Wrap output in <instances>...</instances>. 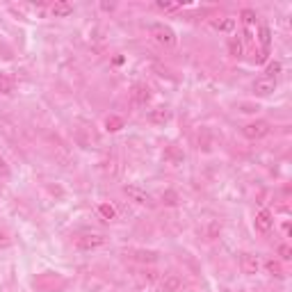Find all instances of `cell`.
Here are the masks:
<instances>
[{
	"mask_svg": "<svg viewBox=\"0 0 292 292\" xmlns=\"http://www.w3.org/2000/svg\"><path fill=\"white\" fill-rule=\"evenodd\" d=\"M254 226H256L258 233H270L272 231V226H274V217H272V212L267 210V208H262V210L256 215Z\"/></svg>",
	"mask_w": 292,
	"mask_h": 292,
	"instance_id": "cell-5",
	"label": "cell"
},
{
	"mask_svg": "<svg viewBox=\"0 0 292 292\" xmlns=\"http://www.w3.org/2000/svg\"><path fill=\"white\" fill-rule=\"evenodd\" d=\"M14 91V78H9L7 73H0V94L9 96Z\"/></svg>",
	"mask_w": 292,
	"mask_h": 292,
	"instance_id": "cell-16",
	"label": "cell"
},
{
	"mask_svg": "<svg viewBox=\"0 0 292 292\" xmlns=\"http://www.w3.org/2000/svg\"><path fill=\"white\" fill-rule=\"evenodd\" d=\"M7 247H12V237L0 231V249H7Z\"/></svg>",
	"mask_w": 292,
	"mask_h": 292,
	"instance_id": "cell-27",
	"label": "cell"
},
{
	"mask_svg": "<svg viewBox=\"0 0 292 292\" xmlns=\"http://www.w3.org/2000/svg\"><path fill=\"white\" fill-rule=\"evenodd\" d=\"M258 39H260V46H262V55L260 60H265L267 55H270V46H272V30L267 23H262L260 30H258Z\"/></svg>",
	"mask_w": 292,
	"mask_h": 292,
	"instance_id": "cell-9",
	"label": "cell"
},
{
	"mask_svg": "<svg viewBox=\"0 0 292 292\" xmlns=\"http://www.w3.org/2000/svg\"><path fill=\"white\" fill-rule=\"evenodd\" d=\"M240 267L247 276H254V274H258V270H260V262H258V258L254 254H242Z\"/></svg>",
	"mask_w": 292,
	"mask_h": 292,
	"instance_id": "cell-6",
	"label": "cell"
},
{
	"mask_svg": "<svg viewBox=\"0 0 292 292\" xmlns=\"http://www.w3.org/2000/svg\"><path fill=\"white\" fill-rule=\"evenodd\" d=\"M51 12H53V16H57V18L71 16V14H73V5H71V3H64V0H60V3L53 5Z\"/></svg>",
	"mask_w": 292,
	"mask_h": 292,
	"instance_id": "cell-14",
	"label": "cell"
},
{
	"mask_svg": "<svg viewBox=\"0 0 292 292\" xmlns=\"http://www.w3.org/2000/svg\"><path fill=\"white\" fill-rule=\"evenodd\" d=\"M133 258L135 260H139V262H155L160 258V254L158 251H153V249H135Z\"/></svg>",
	"mask_w": 292,
	"mask_h": 292,
	"instance_id": "cell-13",
	"label": "cell"
},
{
	"mask_svg": "<svg viewBox=\"0 0 292 292\" xmlns=\"http://www.w3.org/2000/svg\"><path fill=\"white\" fill-rule=\"evenodd\" d=\"M124 194L130 199V201L142 203V206H146V203H151V194L146 192V189L137 187V185H126V187H124Z\"/></svg>",
	"mask_w": 292,
	"mask_h": 292,
	"instance_id": "cell-4",
	"label": "cell"
},
{
	"mask_svg": "<svg viewBox=\"0 0 292 292\" xmlns=\"http://www.w3.org/2000/svg\"><path fill=\"white\" fill-rule=\"evenodd\" d=\"M103 245H105V235H101V233H85V235H80L76 240V247L80 251H94Z\"/></svg>",
	"mask_w": 292,
	"mask_h": 292,
	"instance_id": "cell-2",
	"label": "cell"
},
{
	"mask_svg": "<svg viewBox=\"0 0 292 292\" xmlns=\"http://www.w3.org/2000/svg\"><path fill=\"white\" fill-rule=\"evenodd\" d=\"M162 158L167 160V162H172V164H183V160H185V155H183V151L178 149V146H167V149H164V153H162Z\"/></svg>",
	"mask_w": 292,
	"mask_h": 292,
	"instance_id": "cell-11",
	"label": "cell"
},
{
	"mask_svg": "<svg viewBox=\"0 0 292 292\" xmlns=\"http://www.w3.org/2000/svg\"><path fill=\"white\" fill-rule=\"evenodd\" d=\"M265 267H267V272H270V274H274V276H281V274H283V272H281V265H279L276 260H267Z\"/></svg>",
	"mask_w": 292,
	"mask_h": 292,
	"instance_id": "cell-24",
	"label": "cell"
},
{
	"mask_svg": "<svg viewBox=\"0 0 292 292\" xmlns=\"http://www.w3.org/2000/svg\"><path fill=\"white\" fill-rule=\"evenodd\" d=\"M222 292H231V290H228V288H222Z\"/></svg>",
	"mask_w": 292,
	"mask_h": 292,
	"instance_id": "cell-31",
	"label": "cell"
},
{
	"mask_svg": "<svg viewBox=\"0 0 292 292\" xmlns=\"http://www.w3.org/2000/svg\"><path fill=\"white\" fill-rule=\"evenodd\" d=\"M169 119H172V112H169L167 108H155V110H151V112H149V121H151V124L164 126Z\"/></svg>",
	"mask_w": 292,
	"mask_h": 292,
	"instance_id": "cell-10",
	"label": "cell"
},
{
	"mask_svg": "<svg viewBox=\"0 0 292 292\" xmlns=\"http://www.w3.org/2000/svg\"><path fill=\"white\" fill-rule=\"evenodd\" d=\"M274 89H276V80H274V78H265V76H262V78H258V80L254 82V91L258 96H270Z\"/></svg>",
	"mask_w": 292,
	"mask_h": 292,
	"instance_id": "cell-7",
	"label": "cell"
},
{
	"mask_svg": "<svg viewBox=\"0 0 292 292\" xmlns=\"http://www.w3.org/2000/svg\"><path fill=\"white\" fill-rule=\"evenodd\" d=\"M155 7H158L160 12H178L181 5L178 3H162V0H160V3H155Z\"/></svg>",
	"mask_w": 292,
	"mask_h": 292,
	"instance_id": "cell-23",
	"label": "cell"
},
{
	"mask_svg": "<svg viewBox=\"0 0 292 292\" xmlns=\"http://www.w3.org/2000/svg\"><path fill=\"white\" fill-rule=\"evenodd\" d=\"M199 146H203V151H210L212 149V139H210V133L206 128L199 133Z\"/></svg>",
	"mask_w": 292,
	"mask_h": 292,
	"instance_id": "cell-21",
	"label": "cell"
},
{
	"mask_svg": "<svg viewBox=\"0 0 292 292\" xmlns=\"http://www.w3.org/2000/svg\"><path fill=\"white\" fill-rule=\"evenodd\" d=\"M0 176H9V164L3 155H0Z\"/></svg>",
	"mask_w": 292,
	"mask_h": 292,
	"instance_id": "cell-29",
	"label": "cell"
},
{
	"mask_svg": "<svg viewBox=\"0 0 292 292\" xmlns=\"http://www.w3.org/2000/svg\"><path fill=\"white\" fill-rule=\"evenodd\" d=\"M242 133H245L247 139H262L270 135V124L267 121H251V124H247L245 128H242Z\"/></svg>",
	"mask_w": 292,
	"mask_h": 292,
	"instance_id": "cell-3",
	"label": "cell"
},
{
	"mask_svg": "<svg viewBox=\"0 0 292 292\" xmlns=\"http://www.w3.org/2000/svg\"><path fill=\"white\" fill-rule=\"evenodd\" d=\"M99 215L105 219V222H112V219H116V210L114 206H110V203H101L99 206Z\"/></svg>",
	"mask_w": 292,
	"mask_h": 292,
	"instance_id": "cell-18",
	"label": "cell"
},
{
	"mask_svg": "<svg viewBox=\"0 0 292 292\" xmlns=\"http://www.w3.org/2000/svg\"><path fill=\"white\" fill-rule=\"evenodd\" d=\"M281 73V62H270V64H267V69H265V78H274L276 80V76H279Z\"/></svg>",
	"mask_w": 292,
	"mask_h": 292,
	"instance_id": "cell-22",
	"label": "cell"
},
{
	"mask_svg": "<svg viewBox=\"0 0 292 292\" xmlns=\"http://www.w3.org/2000/svg\"><path fill=\"white\" fill-rule=\"evenodd\" d=\"M130 96H133V103L142 108V105H146L151 101V89L146 85H135L133 91H130Z\"/></svg>",
	"mask_w": 292,
	"mask_h": 292,
	"instance_id": "cell-8",
	"label": "cell"
},
{
	"mask_svg": "<svg viewBox=\"0 0 292 292\" xmlns=\"http://www.w3.org/2000/svg\"><path fill=\"white\" fill-rule=\"evenodd\" d=\"M105 128H108L110 133H116V130H121V128H124V119H121V116L110 114L108 119H105Z\"/></svg>",
	"mask_w": 292,
	"mask_h": 292,
	"instance_id": "cell-17",
	"label": "cell"
},
{
	"mask_svg": "<svg viewBox=\"0 0 292 292\" xmlns=\"http://www.w3.org/2000/svg\"><path fill=\"white\" fill-rule=\"evenodd\" d=\"M240 16H242V21H245L247 26H251V23L256 21V14L251 12V9H242V14H240Z\"/></svg>",
	"mask_w": 292,
	"mask_h": 292,
	"instance_id": "cell-26",
	"label": "cell"
},
{
	"mask_svg": "<svg viewBox=\"0 0 292 292\" xmlns=\"http://www.w3.org/2000/svg\"><path fill=\"white\" fill-rule=\"evenodd\" d=\"M222 231V226H219L217 222H212L210 226H208V237H217V233Z\"/></svg>",
	"mask_w": 292,
	"mask_h": 292,
	"instance_id": "cell-28",
	"label": "cell"
},
{
	"mask_svg": "<svg viewBox=\"0 0 292 292\" xmlns=\"http://www.w3.org/2000/svg\"><path fill=\"white\" fill-rule=\"evenodd\" d=\"M181 285H183V281L176 274H167L162 279V283H160V288H162V292H178Z\"/></svg>",
	"mask_w": 292,
	"mask_h": 292,
	"instance_id": "cell-12",
	"label": "cell"
},
{
	"mask_svg": "<svg viewBox=\"0 0 292 292\" xmlns=\"http://www.w3.org/2000/svg\"><path fill=\"white\" fill-rule=\"evenodd\" d=\"M279 256H281V260H290L292 258V249H290V245H279Z\"/></svg>",
	"mask_w": 292,
	"mask_h": 292,
	"instance_id": "cell-25",
	"label": "cell"
},
{
	"mask_svg": "<svg viewBox=\"0 0 292 292\" xmlns=\"http://www.w3.org/2000/svg\"><path fill=\"white\" fill-rule=\"evenodd\" d=\"M242 51H245V48H242V41L237 37H231L228 39V53H231L233 57H242Z\"/></svg>",
	"mask_w": 292,
	"mask_h": 292,
	"instance_id": "cell-19",
	"label": "cell"
},
{
	"mask_svg": "<svg viewBox=\"0 0 292 292\" xmlns=\"http://www.w3.org/2000/svg\"><path fill=\"white\" fill-rule=\"evenodd\" d=\"M178 201H181V199H178V194L174 192V189H164L162 192V203L164 206H178Z\"/></svg>",
	"mask_w": 292,
	"mask_h": 292,
	"instance_id": "cell-20",
	"label": "cell"
},
{
	"mask_svg": "<svg viewBox=\"0 0 292 292\" xmlns=\"http://www.w3.org/2000/svg\"><path fill=\"white\" fill-rule=\"evenodd\" d=\"M149 32L160 46H167V48L176 46V32H174L169 26H164V23H151Z\"/></svg>",
	"mask_w": 292,
	"mask_h": 292,
	"instance_id": "cell-1",
	"label": "cell"
},
{
	"mask_svg": "<svg viewBox=\"0 0 292 292\" xmlns=\"http://www.w3.org/2000/svg\"><path fill=\"white\" fill-rule=\"evenodd\" d=\"M212 28L219 32H228V35H231V32L235 30V18H215Z\"/></svg>",
	"mask_w": 292,
	"mask_h": 292,
	"instance_id": "cell-15",
	"label": "cell"
},
{
	"mask_svg": "<svg viewBox=\"0 0 292 292\" xmlns=\"http://www.w3.org/2000/svg\"><path fill=\"white\" fill-rule=\"evenodd\" d=\"M101 7H103L105 12H112V9H114V5H108V3H103V5H101Z\"/></svg>",
	"mask_w": 292,
	"mask_h": 292,
	"instance_id": "cell-30",
	"label": "cell"
}]
</instances>
